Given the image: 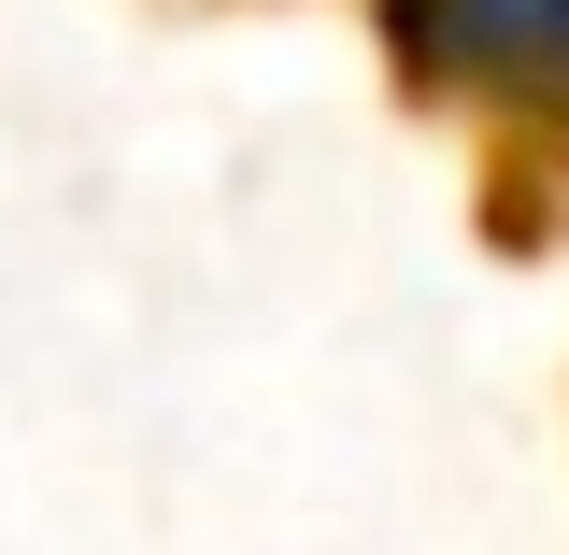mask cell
Returning a JSON list of instances; mask_svg holds the SVG:
<instances>
[{
	"instance_id": "obj_1",
	"label": "cell",
	"mask_w": 569,
	"mask_h": 555,
	"mask_svg": "<svg viewBox=\"0 0 569 555\" xmlns=\"http://www.w3.org/2000/svg\"><path fill=\"white\" fill-rule=\"evenodd\" d=\"M385 58L427 115L470 100L512 129H569V0H385Z\"/></svg>"
}]
</instances>
